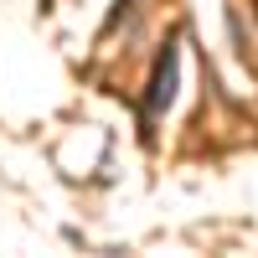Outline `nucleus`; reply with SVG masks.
<instances>
[{"mask_svg":"<svg viewBox=\"0 0 258 258\" xmlns=\"http://www.w3.org/2000/svg\"><path fill=\"white\" fill-rule=\"evenodd\" d=\"M170 78H176V52H165V57H160V73H155V93H150V103H145L150 114H155L160 103H170Z\"/></svg>","mask_w":258,"mask_h":258,"instance_id":"nucleus-1","label":"nucleus"}]
</instances>
